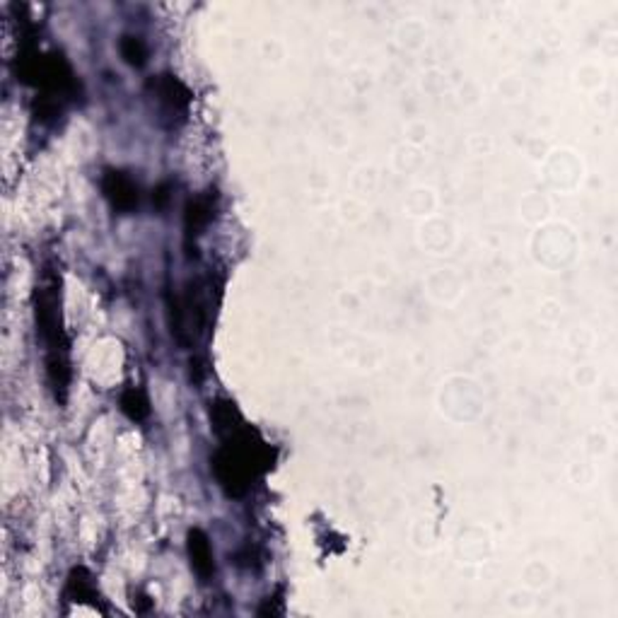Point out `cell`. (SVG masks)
<instances>
[{"label": "cell", "mask_w": 618, "mask_h": 618, "mask_svg": "<svg viewBox=\"0 0 618 618\" xmlns=\"http://www.w3.org/2000/svg\"><path fill=\"white\" fill-rule=\"evenodd\" d=\"M70 377L73 372H70L68 353H47V379L58 406H66L68 402Z\"/></svg>", "instance_id": "52a82bcc"}, {"label": "cell", "mask_w": 618, "mask_h": 618, "mask_svg": "<svg viewBox=\"0 0 618 618\" xmlns=\"http://www.w3.org/2000/svg\"><path fill=\"white\" fill-rule=\"evenodd\" d=\"M203 377H206V367H203L199 358H191V382L199 386L203 382Z\"/></svg>", "instance_id": "2e32d148"}, {"label": "cell", "mask_w": 618, "mask_h": 618, "mask_svg": "<svg viewBox=\"0 0 618 618\" xmlns=\"http://www.w3.org/2000/svg\"><path fill=\"white\" fill-rule=\"evenodd\" d=\"M147 93L163 104V109L170 116H184L191 107L193 94L191 90L172 73H163L147 80Z\"/></svg>", "instance_id": "5b68a950"}, {"label": "cell", "mask_w": 618, "mask_h": 618, "mask_svg": "<svg viewBox=\"0 0 618 618\" xmlns=\"http://www.w3.org/2000/svg\"><path fill=\"white\" fill-rule=\"evenodd\" d=\"M66 596L70 602H90L94 609H102V595L93 582V575L87 568H73L66 582ZM104 611V609H102Z\"/></svg>", "instance_id": "9c48e42d"}, {"label": "cell", "mask_w": 618, "mask_h": 618, "mask_svg": "<svg viewBox=\"0 0 618 618\" xmlns=\"http://www.w3.org/2000/svg\"><path fill=\"white\" fill-rule=\"evenodd\" d=\"M119 406L124 411V416L133 423H143L150 416V402H147V394L140 386H128L121 394V399H119Z\"/></svg>", "instance_id": "8fae6325"}, {"label": "cell", "mask_w": 618, "mask_h": 618, "mask_svg": "<svg viewBox=\"0 0 618 618\" xmlns=\"http://www.w3.org/2000/svg\"><path fill=\"white\" fill-rule=\"evenodd\" d=\"M170 193H172V184L170 181H163V184L157 186L153 191V203H154V208H160L163 210L167 203H170Z\"/></svg>", "instance_id": "9a60e30c"}, {"label": "cell", "mask_w": 618, "mask_h": 618, "mask_svg": "<svg viewBox=\"0 0 618 618\" xmlns=\"http://www.w3.org/2000/svg\"><path fill=\"white\" fill-rule=\"evenodd\" d=\"M217 216V191L208 189V191L199 193L189 199L184 208V244L189 259L196 254V240L201 237L206 227H208Z\"/></svg>", "instance_id": "3957f363"}, {"label": "cell", "mask_w": 618, "mask_h": 618, "mask_svg": "<svg viewBox=\"0 0 618 618\" xmlns=\"http://www.w3.org/2000/svg\"><path fill=\"white\" fill-rule=\"evenodd\" d=\"M210 420H213L216 433L223 435V437L237 433L242 425H244L234 402H227V399H216V402H210Z\"/></svg>", "instance_id": "30bf717a"}, {"label": "cell", "mask_w": 618, "mask_h": 618, "mask_svg": "<svg viewBox=\"0 0 618 618\" xmlns=\"http://www.w3.org/2000/svg\"><path fill=\"white\" fill-rule=\"evenodd\" d=\"M186 551H189V558H191L193 572L201 579H210L216 575V556H213V549H210L208 534L203 529H189L186 534Z\"/></svg>", "instance_id": "8992f818"}, {"label": "cell", "mask_w": 618, "mask_h": 618, "mask_svg": "<svg viewBox=\"0 0 618 618\" xmlns=\"http://www.w3.org/2000/svg\"><path fill=\"white\" fill-rule=\"evenodd\" d=\"M119 51H121V58H124L131 68H143L147 63V44L143 41V37L124 34L121 41H119Z\"/></svg>", "instance_id": "7c38bea8"}, {"label": "cell", "mask_w": 618, "mask_h": 618, "mask_svg": "<svg viewBox=\"0 0 618 618\" xmlns=\"http://www.w3.org/2000/svg\"><path fill=\"white\" fill-rule=\"evenodd\" d=\"M34 116L41 124H51L56 116H61V104H58L54 94H44V97H39L34 102Z\"/></svg>", "instance_id": "4fadbf2b"}, {"label": "cell", "mask_w": 618, "mask_h": 618, "mask_svg": "<svg viewBox=\"0 0 618 618\" xmlns=\"http://www.w3.org/2000/svg\"><path fill=\"white\" fill-rule=\"evenodd\" d=\"M164 307H167V324H170V331L174 336L179 346H191V329H189V317H186L184 297L177 295L172 287H167L164 293Z\"/></svg>", "instance_id": "ba28073f"}, {"label": "cell", "mask_w": 618, "mask_h": 618, "mask_svg": "<svg viewBox=\"0 0 618 618\" xmlns=\"http://www.w3.org/2000/svg\"><path fill=\"white\" fill-rule=\"evenodd\" d=\"M273 462H276V449L266 445L249 425H242L237 433L225 437L223 447L210 459V469L225 495L242 498L252 486V481L269 472Z\"/></svg>", "instance_id": "6da1fadb"}, {"label": "cell", "mask_w": 618, "mask_h": 618, "mask_svg": "<svg viewBox=\"0 0 618 618\" xmlns=\"http://www.w3.org/2000/svg\"><path fill=\"white\" fill-rule=\"evenodd\" d=\"M280 596H283V589H278L276 596H269L266 604L259 609V616H280L283 614V599Z\"/></svg>", "instance_id": "5bb4252c"}, {"label": "cell", "mask_w": 618, "mask_h": 618, "mask_svg": "<svg viewBox=\"0 0 618 618\" xmlns=\"http://www.w3.org/2000/svg\"><path fill=\"white\" fill-rule=\"evenodd\" d=\"M102 193L116 213H133L140 206V189L131 174L121 170H104L102 174Z\"/></svg>", "instance_id": "277c9868"}, {"label": "cell", "mask_w": 618, "mask_h": 618, "mask_svg": "<svg viewBox=\"0 0 618 618\" xmlns=\"http://www.w3.org/2000/svg\"><path fill=\"white\" fill-rule=\"evenodd\" d=\"M34 322L37 333L47 343V353H68V339L61 317V278L47 270L34 290Z\"/></svg>", "instance_id": "7a4b0ae2"}]
</instances>
